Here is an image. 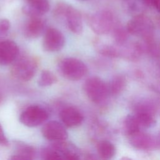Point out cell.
<instances>
[{
  "label": "cell",
  "instance_id": "2e32d148",
  "mask_svg": "<svg viewBox=\"0 0 160 160\" xmlns=\"http://www.w3.org/2000/svg\"><path fill=\"white\" fill-rule=\"evenodd\" d=\"M98 152L101 160H111L116 154V148L110 141L104 140L98 144Z\"/></svg>",
  "mask_w": 160,
  "mask_h": 160
},
{
  "label": "cell",
  "instance_id": "d6986e66",
  "mask_svg": "<svg viewBox=\"0 0 160 160\" xmlns=\"http://www.w3.org/2000/svg\"><path fill=\"white\" fill-rule=\"evenodd\" d=\"M125 85V80L123 77L118 76L114 77L108 84L109 94L116 95L119 94L124 88Z\"/></svg>",
  "mask_w": 160,
  "mask_h": 160
},
{
  "label": "cell",
  "instance_id": "8fae6325",
  "mask_svg": "<svg viewBox=\"0 0 160 160\" xmlns=\"http://www.w3.org/2000/svg\"><path fill=\"white\" fill-rule=\"evenodd\" d=\"M46 21L42 17L29 18L23 28L24 35L30 39H36L44 34Z\"/></svg>",
  "mask_w": 160,
  "mask_h": 160
},
{
  "label": "cell",
  "instance_id": "f546056e",
  "mask_svg": "<svg viewBox=\"0 0 160 160\" xmlns=\"http://www.w3.org/2000/svg\"><path fill=\"white\" fill-rule=\"evenodd\" d=\"M79 1H87V0H79Z\"/></svg>",
  "mask_w": 160,
  "mask_h": 160
},
{
  "label": "cell",
  "instance_id": "603a6c76",
  "mask_svg": "<svg viewBox=\"0 0 160 160\" xmlns=\"http://www.w3.org/2000/svg\"><path fill=\"white\" fill-rule=\"evenodd\" d=\"M64 156L65 160H80L79 156L74 152L70 151H61Z\"/></svg>",
  "mask_w": 160,
  "mask_h": 160
},
{
  "label": "cell",
  "instance_id": "277c9868",
  "mask_svg": "<svg viewBox=\"0 0 160 160\" xmlns=\"http://www.w3.org/2000/svg\"><path fill=\"white\" fill-rule=\"evenodd\" d=\"M83 88L88 98L98 104L104 102L109 94L108 84L96 76L88 78L84 82Z\"/></svg>",
  "mask_w": 160,
  "mask_h": 160
},
{
  "label": "cell",
  "instance_id": "4dcf8cb0",
  "mask_svg": "<svg viewBox=\"0 0 160 160\" xmlns=\"http://www.w3.org/2000/svg\"><path fill=\"white\" fill-rule=\"evenodd\" d=\"M6 1H9V0H6Z\"/></svg>",
  "mask_w": 160,
  "mask_h": 160
},
{
  "label": "cell",
  "instance_id": "d4e9b609",
  "mask_svg": "<svg viewBox=\"0 0 160 160\" xmlns=\"http://www.w3.org/2000/svg\"><path fill=\"white\" fill-rule=\"evenodd\" d=\"M126 37V34L124 32V31H123L121 29H118V30L116 31L115 38H116L117 41H119V42L123 41H124Z\"/></svg>",
  "mask_w": 160,
  "mask_h": 160
},
{
  "label": "cell",
  "instance_id": "cb8c5ba5",
  "mask_svg": "<svg viewBox=\"0 0 160 160\" xmlns=\"http://www.w3.org/2000/svg\"><path fill=\"white\" fill-rule=\"evenodd\" d=\"M8 143V140L5 135L3 128L0 123V144L2 146H7Z\"/></svg>",
  "mask_w": 160,
  "mask_h": 160
},
{
  "label": "cell",
  "instance_id": "9c48e42d",
  "mask_svg": "<svg viewBox=\"0 0 160 160\" xmlns=\"http://www.w3.org/2000/svg\"><path fill=\"white\" fill-rule=\"evenodd\" d=\"M41 133L44 138L49 141H64L68 136L65 126L56 121L46 123L41 129Z\"/></svg>",
  "mask_w": 160,
  "mask_h": 160
},
{
  "label": "cell",
  "instance_id": "7c38bea8",
  "mask_svg": "<svg viewBox=\"0 0 160 160\" xmlns=\"http://www.w3.org/2000/svg\"><path fill=\"white\" fill-rule=\"evenodd\" d=\"M49 9L50 4L48 0H25L22 10L29 18H34L42 17Z\"/></svg>",
  "mask_w": 160,
  "mask_h": 160
},
{
  "label": "cell",
  "instance_id": "3957f363",
  "mask_svg": "<svg viewBox=\"0 0 160 160\" xmlns=\"http://www.w3.org/2000/svg\"><path fill=\"white\" fill-rule=\"evenodd\" d=\"M38 61L32 56H22L13 62L11 68L12 76L22 81H30L38 70Z\"/></svg>",
  "mask_w": 160,
  "mask_h": 160
},
{
  "label": "cell",
  "instance_id": "e0dca14e",
  "mask_svg": "<svg viewBox=\"0 0 160 160\" xmlns=\"http://www.w3.org/2000/svg\"><path fill=\"white\" fill-rule=\"evenodd\" d=\"M57 81V78L53 72L49 70H43L39 76L38 84L41 87H48L55 84Z\"/></svg>",
  "mask_w": 160,
  "mask_h": 160
},
{
  "label": "cell",
  "instance_id": "5bb4252c",
  "mask_svg": "<svg viewBox=\"0 0 160 160\" xmlns=\"http://www.w3.org/2000/svg\"><path fill=\"white\" fill-rule=\"evenodd\" d=\"M129 136L130 144L138 149L148 150L153 148L156 145L154 139L150 134L141 131Z\"/></svg>",
  "mask_w": 160,
  "mask_h": 160
},
{
  "label": "cell",
  "instance_id": "8992f818",
  "mask_svg": "<svg viewBox=\"0 0 160 160\" xmlns=\"http://www.w3.org/2000/svg\"><path fill=\"white\" fill-rule=\"evenodd\" d=\"M127 31L134 36L149 38L153 32V24L145 16H136L128 22Z\"/></svg>",
  "mask_w": 160,
  "mask_h": 160
},
{
  "label": "cell",
  "instance_id": "30bf717a",
  "mask_svg": "<svg viewBox=\"0 0 160 160\" xmlns=\"http://www.w3.org/2000/svg\"><path fill=\"white\" fill-rule=\"evenodd\" d=\"M18 54L19 48L15 42L7 39L0 41V65L12 64L18 58Z\"/></svg>",
  "mask_w": 160,
  "mask_h": 160
},
{
  "label": "cell",
  "instance_id": "f1b7e54d",
  "mask_svg": "<svg viewBox=\"0 0 160 160\" xmlns=\"http://www.w3.org/2000/svg\"><path fill=\"white\" fill-rule=\"evenodd\" d=\"M1 101V94H0V102Z\"/></svg>",
  "mask_w": 160,
  "mask_h": 160
},
{
  "label": "cell",
  "instance_id": "4316f807",
  "mask_svg": "<svg viewBox=\"0 0 160 160\" xmlns=\"http://www.w3.org/2000/svg\"><path fill=\"white\" fill-rule=\"evenodd\" d=\"M86 160H97L96 159V158H94L93 156H91V155H89L87 157V159Z\"/></svg>",
  "mask_w": 160,
  "mask_h": 160
},
{
  "label": "cell",
  "instance_id": "ba28073f",
  "mask_svg": "<svg viewBox=\"0 0 160 160\" xmlns=\"http://www.w3.org/2000/svg\"><path fill=\"white\" fill-rule=\"evenodd\" d=\"M113 24L111 13L107 11H101L93 14L89 18V24L91 29L98 34L108 33Z\"/></svg>",
  "mask_w": 160,
  "mask_h": 160
},
{
  "label": "cell",
  "instance_id": "83f0119b",
  "mask_svg": "<svg viewBox=\"0 0 160 160\" xmlns=\"http://www.w3.org/2000/svg\"><path fill=\"white\" fill-rule=\"evenodd\" d=\"M121 160H132V159L128 157H123Z\"/></svg>",
  "mask_w": 160,
  "mask_h": 160
},
{
  "label": "cell",
  "instance_id": "9a60e30c",
  "mask_svg": "<svg viewBox=\"0 0 160 160\" xmlns=\"http://www.w3.org/2000/svg\"><path fill=\"white\" fill-rule=\"evenodd\" d=\"M134 115L141 128H151L154 126L156 123L152 110L151 108L147 106V104H141L138 106Z\"/></svg>",
  "mask_w": 160,
  "mask_h": 160
},
{
  "label": "cell",
  "instance_id": "484cf974",
  "mask_svg": "<svg viewBox=\"0 0 160 160\" xmlns=\"http://www.w3.org/2000/svg\"><path fill=\"white\" fill-rule=\"evenodd\" d=\"M152 5L156 8V9L160 12V0H152Z\"/></svg>",
  "mask_w": 160,
  "mask_h": 160
},
{
  "label": "cell",
  "instance_id": "ffe728a7",
  "mask_svg": "<svg viewBox=\"0 0 160 160\" xmlns=\"http://www.w3.org/2000/svg\"><path fill=\"white\" fill-rule=\"evenodd\" d=\"M42 160H65L63 152L61 150L48 149L43 151Z\"/></svg>",
  "mask_w": 160,
  "mask_h": 160
},
{
  "label": "cell",
  "instance_id": "5b68a950",
  "mask_svg": "<svg viewBox=\"0 0 160 160\" xmlns=\"http://www.w3.org/2000/svg\"><path fill=\"white\" fill-rule=\"evenodd\" d=\"M48 117V112L45 108L38 105H32L21 112L19 121L24 126L33 128L42 124Z\"/></svg>",
  "mask_w": 160,
  "mask_h": 160
},
{
  "label": "cell",
  "instance_id": "52a82bcc",
  "mask_svg": "<svg viewBox=\"0 0 160 160\" xmlns=\"http://www.w3.org/2000/svg\"><path fill=\"white\" fill-rule=\"evenodd\" d=\"M65 42V37L61 31L54 28H49L43 34L42 48L47 52H56L63 48Z\"/></svg>",
  "mask_w": 160,
  "mask_h": 160
},
{
  "label": "cell",
  "instance_id": "4fadbf2b",
  "mask_svg": "<svg viewBox=\"0 0 160 160\" xmlns=\"http://www.w3.org/2000/svg\"><path fill=\"white\" fill-rule=\"evenodd\" d=\"M59 118L63 124L68 128L78 126L83 121L82 114L73 107H67L62 109L59 113Z\"/></svg>",
  "mask_w": 160,
  "mask_h": 160
},
{
  "label": "cell",
  "instance_id": "ac0fdd59",
  "mask_svg": "<svg viewBox=\"0 0 160 160\" xmlns=\"http://www.w3.org/2000/svg\"><path fill=\"white\" fill-rule=\"evenodd\" d=\"M124 129L128 136L140 131L141 128L134 115H128L124 119Z\"/></svg>",
  "mask_w": 160,
  "mask_h": 160
},
{
  "label": "cell",
  "instance_id": "6da1fadb",
  "mask_svg": "<svg viewBox=\"0 0 160 160\" xmlns=\"http://www.w3.org/2000/svg\"><path fill=\"white\" fill-rule=\"evenodd\" d=\"M54 16L64 19L67 27L74 34H80L83 29L82 16L75 8L64 2L56 4L54 10Z\"/></svg>",
  "mask_w": 160,
  "mask_h": 160
},
{
  "label": "cell",
  "instance_id": "7a4b0ae2",
  "mask_svg": "<svg viewBox=\"0 0 160 160\" xmlns=\"http://www.w3.org/2000/svg\"><path fill=\"white\" fill-rule=\"evenodd\" d=\"M59 74L70 81H79L88 72L86 65L80 59L75 58H65L58 63Z\"/></svg>",
  "mask_w": 160,
  "mask_h": 160
},
{
  "label": "cell",
  "instance_id": "44dd1931",
  "mask_svg": "<svg viewBox=\"0 0 160 160\" xmlns=\"http://www.w3.org/2000/svg\"><path fill=\"white\" fill-rule=\"evenodd\" d=\"M11 28V23L7 19L3 18L0 19V41L4 40L7 36Z\"/></svg>",
  "mask_w": 160,
  "mask_h": 160
},
{
  "label": "cell",
  "instance_id": "7402d4cb",
  "mask_svg": "<svg viewBox=\"0 0 160 160\" xmlns=\"http://www.w3.org/2000/svg\"><path fill=\"white\" fill-rule=\"evenodd\" d=\"M32 156L22 153L18 152L16 154H14L10 157L9 160H32Z\"/></svg>",
  "mask_w": 160,
  "mask_h": 160
}]
</instances>
